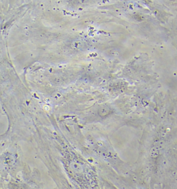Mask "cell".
<instances>
[{
	"label": "cell",
	"instance_id": "cell-1",
	"mask_svg": "<svg viewBox=\"0 0 177 189\" xmlns=\"http://www.w3.org/2000/svg\"><path fill=\"white\" fill-rule=\"evenodd\" d=\"M80 1L83 4H87L89 2H91V0H80Z\"/></svg>",
	"mask_w": 177,
	"mask_h": 189
}]
</instances>
